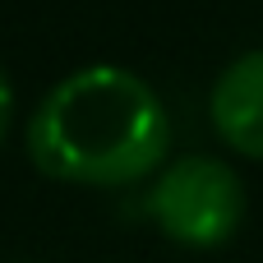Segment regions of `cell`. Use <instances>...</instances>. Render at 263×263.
Returning <instances> with one entry per match:
<instances>
[{"label": "cell", "instance_id": "7a4b0ae2", "mask_svg": "<svg viewBox=\"0 0 263 263\" xmlns=\"http://www.w3.org/2000/svg\"><path fill=\"white\" fill-rule=\"evenodd\" d=\"M148 208L180 250H222L245 222V185L217 157H180L157 176Z\"/></svg>", "mask_w": 263, "mask_h": 263}, {"label": "cell", "instance_id": "6da1fadb", "mask_svg": "<svg viewBox=\"0 0 263 263\" xmlns=\"http://www.w3.org/2000/svg\"><path fill=\"white\" fill-rule=\"evenodd\" d=\"M171 148L162 97L120 65L65 74L28 120V157L65 185L116 190L143 180Z\"/></svg>", "mask_w": 263, "mask_h": 263}, {"label": "cell", "instance_id": "3957f363", "mask_svg": "<svg viewBox=\"0 0 263 263\" xmlns=\"http://www.w3.org/2000/svg\"><path fill=\"white\" fill-rule=\"evenodd\" d=\"M208 111H213L217 134L236 153L263 162V51L236 55L217 74L213 97H208Z\"/></svg>", "mask_w": 263, "mask_h": 263}, {"label": "cell", "instance_id": "277c9868", "mask_svg": "<svg viewBox=\"0 0 263 263\" xmlns=\"http://www.w3.org/2000/svg\"><path fill=\"white\" fill-rule=\"evenodd\" d=\"M9 111H14V88H9V79H5V69H0V139H5V129H9Z\"/></svg>", "mask_w": 263, "mask_h": 263}]
</instances>
